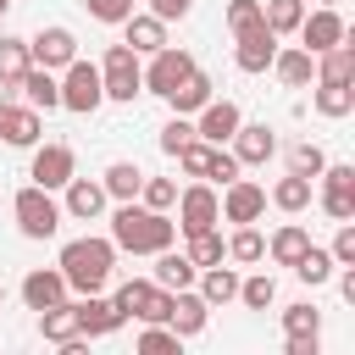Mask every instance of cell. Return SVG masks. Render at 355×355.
<instances>
[{"label":"cell","instance_id":"5","mask_svg":"<svg viewBox=\"0 0 355 355\" xmlns=\"http://www.w3.org/2000/svg\"><path fill=\"white\" fill-rule=\"evenodd\" d=\"M100 105H105L100 67H94V61H83V55H72V61L61 67V111H78V116H89V111H100Z\"/></svg>","mask_w":355,"mask_h":355},{"label":"cell","instance_id":"52","mask_svg":"<svg viewBox=\"0 0 355 355\" xmlns=\"http://www.w3.org/2000/svg\"><path fill=\"white\" fill-rule=\"evenodd\" d=\"M6 11H11V0H0V17H6Z\"/></svg>","mask_w":355,"mask_h":355},{"label":"cell","instance_id":"13","mask_svg":"<svg viewBox=\"0 0 355 355\" xmlns=\"http://www.w3.org/2000/svg\"><path fill=\"white\" fill-rule=\"evenodd\" d=\"M239 122H244V111H239L233 100H216V94H211V100L194 111V139H205V144H227Z\"/></svg>","mask_w":355,"mask_h":355},{"label":"cell","instance_id":"53","mask_svg":"<svg viewBox=\"0 0 355 355\" xmlns=\"http://www.w3.org/2000/svg\"><path fill=\"white\" fill-rule=\"evenodd\" d=\"M316 6H338V0H316Z\"/></svg>","mask_w":355,"mask_h":355},{"label":"cell","instance_id":"38","mask_svg":"<svg viewBox=\"0 0 355 355\" xmlns=\"http://www.w3.org/2000/svg\"><path fill=\"white\" fill-rule=\"evenodd\" d=\"M216 150H222V144H205V139H189V144L178 150V166H183L189 178H211V166H216Z\"/></svg>","mask_w":355,"mask_h":355},{"label":"cell","instance_id":"9","mask_svg":"<svg viewBox=\"0 0 355 355\" xmlns=\"http://www.w3.org/2000/svg\"><path fill=\"white\" fill-rule=\"evenodd\" d=\"M72 55H78V33H72V28H61V22H50V28H39V33L28 39V61H33V67L61 72Z\"/></svg>","mask_w":355,"mask_h":355},{"label":"cell","instance_id":"46","mask_svg":"<svg viewBox=\"0 0 355 355\" xmlns=\"http://www.w3.org/2000/svg\"><path fill=\"white\" fill-rule=\"evenodd\" d=\"M333 266H355V222H338V233H333Z\"/></svg>","mask_w":355,"mask_h":355},{"label":"cell","instance_id":"54","mask_svg":"<svg viewBox=\"0 0 355 355\" xmlns=\"http://www.w3.org/2000/svg\"><path fill=\"white\" fill-rule=\"evenodd\" d=\"M0 300H6V288H0Z\"/></svg>","mask_w":355,"mask_h":355},{"label":"cell","instance_id":"36","mask_svg":"<svg viewBox=\"0 0 355 355\" xmlns=\"http://www.w3.org/2000/svg\"><path fill=\"white\" fill-rule=\"evenodd\" d=\"M277 300V277L272 272H250V277H239V305L244 311H266Z\"/></svg>","mask_w":355,"mask_h":355},{"label":"cell","instance_id":"51","mask_svg":"<svg viewBox=\"0 0 355 355\" xmlns=\"http://www.w3.org/2000/svg\"><path fill=\"white\" fill-rule=\"evenodd\" d=\"M338 294L355 305V266H344V272H338Z\"/></svg>","mask_w":355,"mask_h":355},{"label":"cell","instance_id":"10","mask_svg":"<svg viewBox=\"0 0 355 355\" xmlns=\"http://www.w3.org/2000/svg\"><path fill=\"white\" fill-rule=\"evenodd\" d=\"M78 172V155H72V144H33V166H28V178L39 183V189H67V178Z\"/></svg>","mask_w":355,"mask_h":355},{"label":"cell","instance_id":"33","mask_svg":"<svg viewBox=\"0 0 355 355\" xmlns=\"http://www.w3.org/2000/svg\"><path fill=\"white\" fill-rule=\"evenodd\" d=\"M183 239H189V250H183V255H189L194 266H216V261H227V244H222V233H216V227H200V233H183Z\"/></svg>","mask_w":355,"mask_h":355},{"label":"cell","instance_id":"11","mask_svg":"<svg viewBox=\"0 0 355 355\" xmlns=\"http://www.w3.org/2000/svg\"><path fill=\"white\" fill-rule=\"evenodd\" d=\"M216 205H222V216H227L233 227H239V222H261V211H266V189L250 183V178H233V183H222Z\"/></svg>","mask_w":355,"mask_h":355},{"label":"cell","instance_id":"7","mask_svg":"<svg viewBox=\"0 0 355 355\" xmlns=\"http://www.w3.org/2000/svg\"><path fill=\"white\" fill-rule=\"evenodd\" d=\"M189 72H194V55L178 50V44H161V50L150 55V67H144V94H161V100H166Z\"/></svg>","mask_w":355,"mask_h":355},{"label":"cell","instance_id":"2","mask_svg":"<svg viewBox=\"0 0 355 355\" xmlns=\"http://www.w3.org/2000/svg\"><path fill=\"white\" fill-rule=\"evenodd\" d=\"M55 266H61L67 288H78V294H100V288L111 283V266H116V244H111V239H94V233H83V239H67Z\"/></svg>","mask_w":355,"mask_h":355},{"label":"cell","instance_id":"18","mask_svg":"<svg viewBox=\"0 0 355 355\" xmlns=\"http://www.w3.org/2000/svg\"><path fill=\"white\" fill-rule=\"evenodd\" d=\"M105 211V189L94 183V178H67V200H61V216H78V222H94Z\"/></svg>","mask_w":355,"mask_h":355},{"label":"cell","instance_id":"45","mask_svg":"<svg viewBox=\"0 0 355 355\" xmlns=\"http://www.w3.org/2000/svg\"><path fill=\"white\" fill-rule=\"evenodd\" d=\"M189 139H194V122H189V116H172V122L161 128V150H166V155H178Z\"/></svg>","mask_w":355,"mask_h":355},{"label":"cell","instance_id":"29","mask_svg":"<svg viewBox=\"0 0 355 355\" xmlns=\"http://www.w3.org/2000/svg\"><path fill=\"white\" fill-rule=\"evenodd\" d=\"M100 189H105V200H139L144 172H139L133 161H111V166H105V178H100Z\"/></svg>","mask_w":355,"mask_h":355},{"label":"cell","instance_id":"34","mask_svg":"<svg viewBox=\"0 0 355 355\" xmlns=\"http://www.w3.org/2000/svg\"><path fill=\"white\" fill-rule=\"evenodd\" d=\"M227 261H239V266L266 261V239L255 233V222H239V227H233V239H227Z\"/></svg>","mask_w":355,"mask_h":355},{"label":"cell","instance_id":"28","mask_svg":"<svg viewBox=\"0 0 355 355\" xmlns=\"http://www.w3.org/2000/svg\"><path fill=\"white\" fill-rule=\"evenodd\" d=\"M311 105L322 111V116H349L355 111V83H327V78H316V89H311Z\"/></svg>","mask_w":355,"mask_h":355},{"label":"cell","instance_id":"24","mask_svg":"<svg viewBox=\"0 0 355 355\" xmlns=\"http://www.w3.org/2000/svg\"><path fill=\"white\" fill-rule=\"evenodd\" d=\"M28 67H33V61H28V39L0 33V94H6V100H17V78H22Z\"/></svg>","mask_w":355,"mask_h":355},{"label":"cell","instance_id":"20","mask_svg":"<svg viewBox=\"0 0 355 355\" xmlns=\"http://www.w3.org/2000/svg\"><path fill=\"white\" fill-rule=\"evenodd\" d=\"M272 72H277V83L283 89H305L311 78H316V55L305 50V44H277V55H272Z\"/></svg>","mask_w":355,"mask_h":355},{"label":"cell","instance_id":"16","mask_svg":"<svg viewBox=\"0 0 355 355\" xmlns=\"http://www.w3.org/2000/svg\"><path fill=\"white\" fill-rule=\"evenodd\" d=\"M72 305H78V333H83V338H105V333H116V327L128 322V316H122L111 300H100V294H78Z\"/></svg>","mask_w":355,"mask_h":355},{"label":"cell","instance_id":"19","mask_svg":"<svg viewBox=\"0 0 355 355\" xmlns=\"http://www.w3.org/2000/svg\"><path fill=\"white\" fill-rule=\"evenodd\" d=\"M55 300H67L61 266H33V272L22 277V305H28V311H44V305H55Z\"/></svg>","mask_w":355,"mask_h":355},{"label":"cell","instance_id":"4","mask_svg":"<svg viewBox=\"0 0 355 355\" xmlns=\"http://www.w3.org/2000/svg\"><path fill=\"white\" fill-rule=\"evenodd\" d=\"M11 216H17V233H22V239H55V227H61V205H55V194L39 189V183L17 189Z\"/></svg>","mask_w":355,"mask_h":355},{"label":"cell","instance_id":"47","mask_svg":"<svg viewBox=\"0 0 355 355\" xmlns=\"http://www.w3.org/2000/svg\"><path fill=\"white\" fill-rule=\"evenodd\" d=\"M83 6H89L94 22H122V17H133V0H83Z\"/></svg>","mask_w":355,"mask_h":355},{"label":"cell","instance_id":"44","mask_svg":"<svg viewBox=\"0 0 355 355\" xmlns=\"http://www.w3.org/2000/svg\"><path fill=\"white\" fill-rule=\"evenodd\" d=\"M322 211H327L333 222H355V189H333V183H322Z\"/></svg>","mask_w":355,"mask_h":355},{"label":"cell","instance_id":"37","mask_svg":"<svg viewBox=\"0 0 355 355\" xmlns=\"http://www.w3.org/2000/svg\"><path fill=\"white\" fill-rule=\"evenodd\" d=\"M261 17H266V28L283 39V33H294V28H300V17H305V0H261Z\"/></svg>","mask_w":355,"mask_h":355},{"label":"cell","instance_id":"14","mask_svg":"<svg viewBox=\"0 0 355 355\" xmlns=\"http://www.w3.org/2000/svg\"><path fill=\"white\" fill-rule=\"evenodd\" d=\"M227 144H233V161H239V166H266V161L277 155V133H272L266 122H239Z\"/></svg>","mask_w":355,"mask_h":355},{"label":"cell","instance_id":"22","mask_svg":"<svg viewBox=\"0 0 355 355\" xmlns=\"http://www.w3.org/2000/svg\"><path fill=\"white\" fill-rule=\"evenodd\" d=\"M194 277H200V300H205L211 311L239 300V272H233V266H222V261H216V266H200Z\"/></svg>","mask_w":355,"mask_h":355},{"label":"cell","instance_id":"3","mask_svg":"<svg viewBox=\"0 0 355 355\" xmlns=\"http://www.w3.org/2000/svg\"><path fill=\"white\" fill-rule=\"evenodd\" d=\"M100 89H105V100H116V105H133V100L144 94V67H139V50H133V44H111V50H105V61H100Z\"/></svg>","mask_w":355,"mask_h":355},{"label":"cell","instance_id":"30","mask_svg":"<svg viewBox=\"0 0 355 355\" xmlns=\"http://www.w3.org/2000/svg\"><path fill=\"white\" fill-rule=\"evenodd\" d=\"M305 244H311V233H305L300 222H283V227H277V233L266 239V255H272L277 266H294V261L305 255Z\"/></svg>","mask_w":355,"mask_h":355},{"label":"cell","instance_id":"32","mask_svg":"<svg viewBox=\"0 0 355 355\" xmlns=\"http://www.w3.org/2000/svg\"><path fill=\"white\" fill-rule=\"evenodd\" d=\"M272 205H277V211H288V216H300V211L311 205V178H300V172L277 178V183H272Z\"/></svg>","mask_w":355,"mask_h":355},{"label":"cell","instance_id":"6","mask_svg":"<svg viewBox=\"0 0 355 355\" xmlns=\"http://www.w3.org/2000/svg\"><path fill=\"white\" fill-rule=\"evenodd\" d=\"M178 233H200V227H216L222 222V205H216V189L211 183H189V189H178Z\"/></svg>","mask_w":355,"mask_h":355},{"label":"cell","instance_id":"8","mask_svg":"<svg viewBox=\"0 0 355 355\" xmlns=\"http://www.w3.org/2000/svg\"><path fill=\"white\" fill-rule=\"evenodd\" d=\"M294 33H300V44H305L311 55H322V50H333V44H344V39H349V28H344L338 6H316V11H305Z\"/></svg>","mask_w":355,"mask_h":355},{"label":"cell","instance_id":"25","mask_svg":"<svg viewBox=\"0 0 355 355\" xmlns=\"http://www.w3.org/2000/svg\"><path fill=\"white\" fill-rule=\"evenodd\" d=\"M122 28H128L122 44H133L139 55H155V50L166 44V22H161L155 11H144V17H122Z\"/></svg>","mask_w":355,"mask_h":355},{"label":"cell","instance_id":"23","mask_svg":"<svg viewBox=\"0 0 355 355\" xmlns=\"http://www.w3.org/2000/svg\"><path fill=\"white\" fill-rule=\"evenodd\" d=\"M39 333H44L50 344H61V349H67L72 338H83V333H78V305H72V300L44 305V311H39Z\"/></svg>","mask_w":355,"mask_h":355},{"label":"cell","instance_id":"40","mask_svg":"<svg viewBox=\"0 0 355 355\" xmlns=\"http://www.w3.org/2000/svg\"><path fill=\"white\" fill-rule=\"evenodd\" d=\"M283 333H322V311H316L311 300L283 305Z\"/></svg>","mask_w":355,"mask_h":355},{"label":"cell","instance_id":"39","mask_svg":"<svg viewBox=\"0 0 355 355\" xmlns=\"http://www.w3.org/2000/svg\"><path fill=\"white\" fill-rule=\"evenodd\" d=\"M178 333L166 327V322H144V333H139V355H178Z\"/></svg>","mask_w":355,"mask_h":355},{"label":"cell","instance_id":"17","mask_svg":"<svg viewBox=\"0 0 355 355\" xmlns=\"http://www.w3.org/2000/svg\"><path fill=\"white\" fill-rule=\"evenodd\" d=\"M272 55H277V33L261 22V28H250V33H239V44H233V61H239V72H266L272 67Z\"/></svg>","mask_w":355,"mask_h":355},{"label":"cell","instance_id":"48","mask_svg":"<svg viewBox=\"0 0 355 355\" xmlns=\"http://www.w3.org/2000/svg\"><path fill=\"white\" fill-rule=\"evenodd\" d=\"M283 349H288V355H322V333H288Z\"/></svg>","mask_w":355,"mask_h":355},{"label":"cell","instance_id":"50","mask_svg":"<svg viewBox=\"0 0 355 355\" xmlns=\"http://www.w3.org/2000/svg\"><path fill=\"white\" fill-rule=\"evenodd\" d=\"M211 178H216V183H233V178H239V161H233V150H227V144L216 150V166H211Z\"/></svg>","mask_w":355,"mask_h":355},{"label":"cell","instance_id":"49","mask_svg":"<svg viewBox=\"0 0 355 355\" xmlns=\"http://www.w3.org/2000/svg\"><path fill=\"white\" fill-rule=\"evenodd\" d=\"M150 11H155L161 22H178V17H189V11H194V0H150Z\"/></svg>","mask_w":355,"mask_h":355},{"label":"cell","instance_id":"35","mask_svg":"<svg viewBox=\"0 0 355 355\" xmlns=\"http://www.w3.org/2000/svg\"><path fill=\"white\" fill-rule=\"evenodd\" d=\"M288 272H294L300 283H311V288H322V283L333 277V255H327L322 244H305V255H300V261H294Z\"/></svg>","mask_w":355,"mask_h":355},{"label":"cell","instance_id":"15","mask_svg":"<svg viewBox=\"0 0 355 355\" xmlns=\"http://www.w3.org/2000/svg\"><path fill=\"white\" fill-rule=\"evenodd\" d=\"M205 322H211V305L200 300V288H172L166 327H172L178 338H194V333H205Z\"/></svg>","mask_w":355,"mask_h":355},{"label":"cell","instance_id":"27","mask_svg":"<svg viewBox=\"0 0 355 355\" xmlns=\"http://www.w3.org/2000/svg\"><path fill=\"white\" fill-rule=\"evenodd\" d=\"M194 272H200V266H194L189 255H178L172 244L155 250V272H150V277H155L161 288H194Z\"/></svg>","mask_w":355,"mask_h":355},{"label":"cell","instance_id":"31","mask_svg":"<svg viewBox=\"0 0 355 355\" xmlns=\"http://www.w3.org/2000/svg\"><path fill=\"white\" fill-rule=\"evenodd\" d=\"M316 78H327V83H355V44L344 39V44H333V50H322V55H316Z\"/></svg>","mask_w":355,"mask_h":355},{"label":"cell","instance_id":"21","mask_svg":"<svg viewBox=\"0 0 355 355\" xmlns=\"http://www.w3.org/2000/svg\"><path fill=\"white\" fill-rule=\"evenodd\" d=\"M17 94H22L33 111H55V105H61V78H55L50 67H28V72L17 78Z\"/></svg>","mask_w":355,"mask_h":355},{"label":"cell","instance_id":"26","mask_svg":"<svg viewBox=\"0 0 355 355\" xmlns=\"http://www.w3.org/2000/svg\"><path fill=\"white\" fill-rule=\"evenodd\" d=\"M211 94H216V83H211V78H205V72L194 67V72H189V78H183V83H178V89L166 94V105H172L178 116H194V111H200V105H205Z\"/></svg>","mask_w":355,"mask_h":355},{"label":"cell","instance_id":"43","mask_svg":"<svg viewBox=\"0 0 355 355\" xmlns=\"http://www.w3.org/2000/svg\"><path fill=\"white\" fill-rule=\"evenodd\" d=\"M172 200H178V183H172V178H144L139 205H150V211H172Z\"/></svg>","mask_w":355,"mask_h":355},{"label":"cell","instance_id":"41","mask_svg":"<svg viewBox=\"0 0 355 355\" xmlns=\"http://www.w3.org/2000/svg\"><path fill=\"white\" fill-rule=\"evenodd\" d=\"M322 166H327L322 144H311V139H305V144H294V150H288V172H300V178H311V183H316V172H322Z\"/></svg>","mask_w":355,"mask_h":355},{"label":"cell","instance_id":"42","mask_svg":"<svg viewBox=\"0 0 355 355\" xmlns=\"http://www.w3.org/2000/svg\"><path fill=\"white\" fill-rule=\"evenodd\" d=\"M266 17H261V0H227V33L239 39V33H250V28H261Z\"/></svg>","mask_w":355,"mask_h":355},{"label":"cell","instance_id":"12","mask_svg":"<svg viewBox=\"0 0 355 355\" xmlns=\"http://www.w3.org/2000/svg\"><path fill=\"white\" fill-rule=\"evenodd\" d=\"M0 139H6L11 150H33V144L44 139L39 111H33V105H17V100H6V94H0Z\"/></svg>","mask_w":355,"mask_h":355},{"label":"cell","instance_id":"1","mask_svg":"<svg viewBox=\"0 0 355 355\" xmlns=\"http://www.w3.org/2000/svg\"><path fill=\"white\" fill-rule=\"evenodd\" d=\"M178 239V222L166 216V211H150V205H139V200H116V211H111V244L116 250H128V255H155V250H166Z\"/></svg>","mask_w":355,"mask_h":355}]
</instances>
